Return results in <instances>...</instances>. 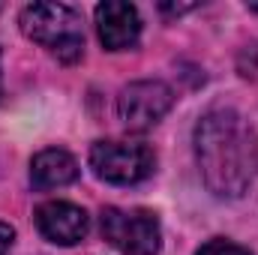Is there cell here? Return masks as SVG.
<instances>
[{
    "mask_svg": "<svg viewBox=\"0 0 258 255\" xmlns=\"http://www.w3.org/2000/svg\"><path fill=\"white\" fill-rule=\"evenodd\" d=\"M195 159L204 186L219 198H240L258 177V135L234 108H213L195 123Z\"/></svg>",
    "mask_w": 258,
    "mask_h": 255,
    "instance_id": "obj_1",
    "label": "cell"
},
{
    "mask_svg": "<svg viewBox=\"0 0 258 255\" xmlns=\"http://www.w3.org/2000/svg\"><path fill=\"white\" fill-rule=\"evenodd\" d=\"M21 33L48 48L60 63H75L84 54L81 18L66 3H30L18 15Z\"/></svg>",
    "mask_w": 258,
    "mask_h": 255,
    "instance_id": "obj_2",
    "label": "cell"
},
{
    "mask_svg": "<svg viewBox=\"0 0 258 255\" xmlns=\"http://www.w3.org/2000/svg\"><path fill=\"white\" fill-rule=\"evenodd\" d=\"M102 237L123 255H156L162 246V231L156 213L144 207H105L99 216Z\"/></svg>",
    "mask_w": 258,
    "mask_h": 255,
    "instance_id": "obj_3",
    "label": "cell"
},
{
    "mask_svg": "<svg viewBox=\"0 0 258 255\" xmlns=\"http://www.w3.org/2000/svg\"><path fill=\"white\" fill-rule=\"evenodd\" d=\"M156 156L141 141H96L90 147V168L105 183H141L153 174Z\"/></svg>",
    "mask_w": 258,
    "mask_h": 255,
    "instance_id": "obj_4",
    "label": "cell"
},
{
    "mask_svg": "<svg viewBox=\"0 0 258 255\" xmlns=\"http://www.w3.org/2000/svg\"><path fill=\"white\" fill-rule=\"evenodd\" d=\"M174 105V90L165 81H132L117 96V114L126 129H153Z\"/></svg>",
    "mask_w": 258,
    "mask_h": 255,
    "instance_id": "obj_5",
    "label": "cell"
},
{
    "mask_svg": "<svg viewBox=\"0 0 258 255\" xmlns=\"http://www.w3.org/2000/svg\"><path fill=\"white\" fill-rule=\"evenodd\" d=\"M36 228L45 240L57 246H75L84 240L90 219L78 204L69 201H45L36 207Z\"/></svg>",
    "mask_w": 258,
    "mask_h": 255,
    "instance_id": "obj_6",
    "label": "cell"
},
{
    "mask_svg": "<svg viewBox=\"0 0 258 255\" xmlns=\"http://www.w3.org/2000/svg\"><path fill=\"white\" fill-rule=\"evenodd\" d=\"M96 30L108 51H126L141 36V18L132 3L105 0L96 6Z\"/></svg>",
    "mask_w": 258,
    "mask_h": 255,
    "instance_id": "obj_7",
    "label": "cell"
},
{
    "mask_svg": "<svg viewBox=\"0 0 258 255\" xmlns=\"http://www.w3.org/2000/svg\"><path fill=\"white\" fill-rule=\"evenodd\" d=\"M78 174H81L78 162L66 150H60V147H45L30 162V183H33V189H39V192L69 186V183L78 180Z\"/></svg>",
    "mask_w": 258,
    "mask_h": 255,
    "instance_id": "obj_8",
    "label": "cell"
},
{
    "mask_svg": "<svg viewBox=\"0 0 258 255\" xmlns=\"http://www.w3.org/2000/svg\"><path fill=\"white\" fill-rule=\"evenodd\" d=\"M195 255H252V252L243 249V246H237V243H228V240H210Z\"/></svg>",
    "mask_w": 258,
    "mask_h": 255,
    "instance_id": "obj_9",
    "label": "cell"
},
{
    "mask_svg": "<svg viewBox=\"0 0 258 255\" xmlns=\"http://www.w3.org/2000/svg\"><path fill=\"white\" fill-rule=\"evenodd\" d=\"M12 240H15V228L9 222H0V255H9Z\"/></svg>",
    "mask_w": 258,
    "mask_h": 255,
    "instance_id": "obj_10",
    "label": "cell"
},
{
    "mask_svg": "<svg viewBox=\"0 0 258 255\" xmlns=\"http://www.w3.org/2000/svg\"><path fill=\"white\" fill-rule=\"evenodd\" d=\"M159 9H162L165 15H180V12H186V9H192V3H177V6H174V3H162Z\"/></svg>",
    "mask_w": 258,
    "mask_h": 255,
    "instance_id": "obj_11",
    "label": "cell"
}]
</instances>
